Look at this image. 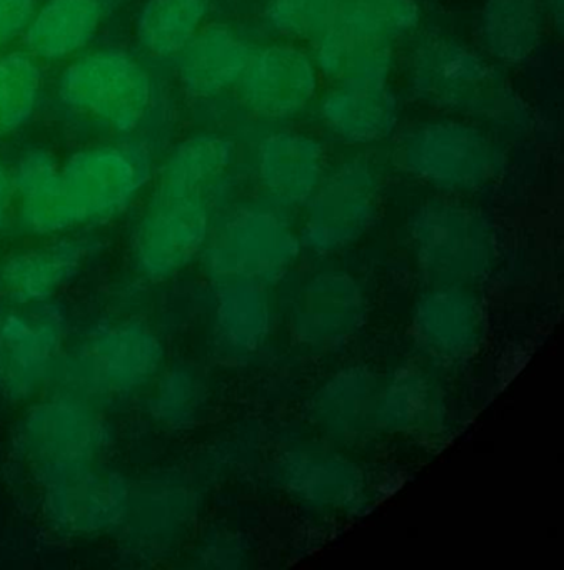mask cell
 <instances>
[{
    "instance_id": "obj_11",
    "label": "cell",
    "mask_w": 564,
    "mask_h": 570,
    "mask_svg": "<svg viewBox=\"0 0 564 570\" xmlns=\"http://www.w3.org/2000/svg\"><path fill=\"white\" fill-rule=\"evenodd\" d=\"M236 91L257 118L293 122L316 106L323 76L306 46L270 42L256 49Z\"/></svg>"
},
{
    "instance_id": "obj_20",
    "label": "cell",
    "mask_w": 564,
    "mask_h": 570,
    "mask_svg": "<svg viewBox=\"0 0 564 570\" xmlns=\"http://www.w3.org/2000/svg\"><path fill=\"white\" fill-rule=\"evenodd\" d=\"M256 46L237 29L204 26L176 56L177 78L189 95L212 98L236 89Z\"/></svg>"
},
{
    "instance_id": "obj_6",
    "label": "cell",
    "mask_w": 564,
    "mask_h": 570,
    "mask_svg": "<svg viewBox=\"0 0 564 570\" xmlns=\"http://www.w3.org/2000/svg\"><path fill=\"white\" fill-rule=\"evenodd\" d=\"M210 236L204 191L157 181L130 238V262L142 278L164 282L202 255Z\"/></svg>"
},
{
    "instance_id": "obj_14",
    "label": "cell",
    "mask_w": 564,
    "mask_h": 570,
    "mask_svg": "<svg viewBox=\"0 0 564 570\" xmlns=\"http://www.w3.org/2000/svg\"><path fill=\"white\" fill-rule=\"evenodd\" d=\"M366 320L367 298L359 279L343 269H323L300 288L290 333L306 348L330 352L349 343Z\"/></svg>"
},
{
    "instance_id": "obj_31",
    "label": "cell",
    "mask_w": 564,
    "mask_h": 570,
    "mask_svg": "<svg viewBox=\"0 0 564 570\" xmlns=\"http://www.w3.org/2000/svg\"><path fill=\"white\" fill-rule=\"evenodd\" d=\"M42 71L29 52L0 56V138L19 131L39 105Z\"/></svg>"
},
{
    "instance_id": "obj_13",
    "label": "cell",
    "mask_w": 564,
    "mask_h": 570,
    "mask_svg": "<svg viewBox=\"0 0 564 570\" xmlns=\"http://www.w3.org/2000/svg\"><path fill=\"white\" fill-rule=\"evenodd\" d=\"M43 503L57 529L72 535L106 532L126 520L130 507L127 480L100 460L73 463L42 473Z\"/></svg>"
},
{
    "instance_id": "obj_2",
    "label": "cell",
    "mask_w": 564,
    "mask_h": 570,
    "mask_svg": "<svg viewBox=\"0 0 564 570\" xmlns=\"http://www.w3.org/2000/svg\"><path fill=\"white\" fill-rule=\"evenodd\" d=\"M394 138L397 168L444 196L483 191L506 168L499 138L469 119L433 116L399 128Z\"/></svg>"
},
{
    "instance_id": "obj_30",
    "label": "cell",
    "mask_w": 564,
    "mask_h": 570,
    "mask_svg": "<svg viewBox=\"0 0 564 570\" xmlns=\"http://www.w3.org/2000/svg\"><path fill=\"white\" fill-rule=\"evenodd\" d=\"M236 156V145L222 136H194L170 155L159 181L187 191H204L212 179L232 166Z\"/></svg>"
},
{
    "instance_id": "obj_10",
    "label": "cell",
    "mask_w": 564,
    "mask_h": 570,
    "mask_svg": "<svg viewBox=\"0 0 564 570\" xmlns=\"http://www.w3.org/2000/svg\"><path fill=\"white\" fill-rule=\"evenodd\" d=\"M152 176V158L140 145L82 149L60 166V183L73 226L122 213Z\"/></svg>"
},
{
    "instance_id": "obj_16",
    "label": "cell",
    "mask_w": 564,
    "mask_h": 570,
    "mask_svg": "<svg viewBox=\"0 0 564 570\" xmlns=\"http://www.w3.org/2000/svg\"><path fill=\"white\" fill-rule=\"evenodd\" d=\"M410 333L431 362L461 365L483 342V303L473 286L433 285L414 305Z\"/></svg>"
},
{
    "instance_id": "obj_18",
    "label": "cell",
    "mask_w": 564,
    "mask_h": 570,
    "mask_svg": "<svg viewBox=\"0 0 564 570\" xmlns=\"http://www.w3.org/2000/svg\"><path fill=\"white\" fill-rule=\"evenodd\" d=\"M329 169L326 142L304 129L269 132L256 149V175L267 198L279 208H300Z\"/></svg>"
},
{
    "instance_id": "obj_1",
    "label": "cell",
    "mask_w": 564,
    "mask_h": 570,
    "mask_svg": "<svg viewBox=\"0 0 564 570\" xmlns=\"http://www.w3.org/2000/svg\"><path fill=\"white\" fill-rule=\"evenodd\" d=\"M499 69L477 46L441 32L417 39L404 65L414 101L491 132L520 135L527 125V109L509 91Z\"/></svg>"
},
{
    "instance_id": "obj_22",
    "label": "cell",
    "mask_w": 564,
    "mask_h": 570,
    "mask_svg": "<svg viewBox=\"0 0 564 570\" xmlns=\"http://www.w3.org/2000/svg\"><path fill=\"white\" fill-rule=\"evenodd\" d=\"M89 256V243L80 238L23 249L0 265V293L17 302H49L80 275Z\"/></svg>"
},
{
    "instance_id": "obj_34",
    "label": "cell",
    "mask_w": 564,
    "mask_h": 570,
    "mask_svg": "<svg viewBox=\"0 0 564 570\" xmlns=\"http://www.w3.org/2000/svg\"><path fill=\"white\" fill-rule=\"evenodd\" d=\"M37 11V0H0V49L23 36Z\"/></svg>"
},
{
    "instance_id": "obj_36",
    "label": "cell",
    "mask_w": 564,
    "mask_h": 570,
    "mask_svg": "<svg viewBox=\"0 0 564 570\" xmlns=\"http://www.w3.org/2000/svg\"><path fill=\"white\" fill-rule=\"evenodd\" d=\"M543 6L550 26L561 35L564 24V0H543Z\"/></svg>"
},
{
    "instance_id": "obj_7",
    "label": "cell",
    "mask_w": 564,
    "mask_h": 570,
    "mask_svg": "<svg viewBox=\"0 0 564 570\" xmlns=\"http://www.w3.org/2000/svg\"><path fill=\"white\" fill-rule=\"evenodd\" d=\"M303 243L289 219L266 206L237 209L204 248L207 272L217 282L247 279L274 285L299 258Z\"/></svg>"
},
{
    "instance_id": "obj_3",
    "label": "cell",
    "mask_w": 564,
    "mask_h": 570,
    "mask_svg": "<svg viewBox=\"0 0 564 570\" xmlns=\"http://www.w3.org/2000/svg\"><path fill=\"white\" fill-rule=\"evenodd\" d=\"M164 360L162 342L149 326L102 323L63 350L56 375L62 376L69 393L93 405L137 395L160 375Z\"/></svg>"
},
{
    "instance_id": "obj_27",
    "label": "cell",
    "mask_w": 564,
    "mask_h": 570,
    "mask_svg": "<svg viewBox=\"0 0 564 570\" xmlns=\"http://www.w3.org/2000/svg\"><path fill=\"white\" fill-rule=\"evenodd\" d=\"M397 46L347 35L333 24L307 48L323 81L390 82L397 68Z\"/></svg>"
},
{
    "instance_id": "obj_26",
    "label": "cell",
    "mask_w": 564,
    "mask_h": 570,
    "mask_svg": "<svg viewBox=\"0 0 564 570\" xmlns=\"http://www.w3.org/2000/svg\"><path fill=\"white\" fill-rule=\"evenodd\" d=\"M20 199V222L27 232L53 236L76 228L60 183V166L47 151L27 153L12 175Z\"/></svg>"
},
{
    "instance_id": "obj_15",
    "label": "cell",
    "mask_w": 564,
    "mask_h": 570,
    "mask_svg": "<svg viewBox=\"0 0 564 570\" xmlns=\"http://www.w3.org/2000/svg\"><path fill=\"white\" fill-rule=\"evenodd\" d=\"M270 479L294 502L317 512H349L363 503L366 479L356 462L323 445H294L270 465Z\"/></svg>"
},
{
    "instance_id": "obj_25",
    "label": "cell",
    "mask_w": 564,
    "mask_h": 570,
    "mask_svg": "<svg viewBox=\"0 0 564 570\" xmlns=\"http://www.w3.org/2000/svg\"><path fill=\"white\" fill-rule=\"evenodd\" d=\"M274 308L267 286L247 279L217 282L214 330L229 355L249 356L273 332Z\"/></svg>"
},
{
    "instance_id": "obj_21",
    "label": "cell",
    "mask_w": 564,
    "mask_h": 570,
    "mask_svg": "<svg viewBox=\"0 0 564 570\" xmlns=\"http://www.w3.org/2000/svg\"><path fill=\"white\" fill-rule=\"evenodd\" d=\"M446 395L437 380L416 365H403L380 380L376 400L379 432L426 436L446 423Z\"/></svg>"
},
{
    "instance_id": "obj_24",
    "label": "cell",
    "mask_w": 564,
    "mask_h": 570,
    "mask_svg": "<svg viewBox=\"0 0 564 570\" xmlns=\"http://www.w3.org/2000/svg\"><path fill=\"white\" fill-rule=\"evenodd\" d=\"M547 26L543 0H483L476 45L501 68L523 65L543 45Z\"/></svg>"
},
{
    "instance_id": "obj_29",
    "label": "cell",
    "mask_w": 564,
    "mask_h": 570,
    "mask_svg": "<svg viewBox=\"0 0 564 570\" xmlns=\"http://www.w3.org/2000/svg\"><path fill=\"white\" fill-rule=\"evenodd\" d=\"M334 26L347 35L397 46L423 22L417 0H333Z\"/></svg>"
},
{
    "instance_id": "obj_9",
    "label": "cell",
    "mask_w": 564,
    "mask_h": 570,
    "mask_svg": "<svg viewBox=\"0 0 564 570\" xmlns=\"http://www.w3.org/2000/svg\"><path fill=\"white\" fill-rule=\"evenodd\" d=\"M57 95L67 108L129 132L152 106L149 72L122 51L92 52L69 66L60 76Z\"/></svg>"
},
{
    "instance_id": "obj_5",
    "label": "cell",
    "mask_w": 564,
    "mask_h": 570,
    "mask_svg": "<svg viewBox=\"0 0 564 570\" xmlns=\"http://www.w3.org/2000/svg\"><path fill=\"white\" fill-rule=\"evenodd\" d=\"M384 175L379 163L357 149L327 169L304 205L303 248L317 255L343 252L370 232L379 218Z\"/></svg>"
},
{
    "instance_id": "obj_33",
    "label": "cell",
    "mask_w": 564,
    "mask_h": 570,
    "mask_svg": "<svg viewBox=\"0 0 564 570\" xmlns=\"http://www.w3.org/2000/svg\"><path fill=\"white\" fill-rule=\"evenodd\" d=\"M207 402L206 380L194 366H174L164 372L156 395L154 413L170 426H187L202 415Z\"/></svg>"
},
{
    "instance_id": "obj_23",
    "label": "cell",
    "mask_w": 564,
    "mask_h": 570,
    "mask_svg": "<svg viewBox=\"0 0 564 570\" xmlns=\"http://www.w3.org/2000/svg\"><path fill=\"white\" fill-rule=\"evenodd\" d=\"M126 0H47L23 32L26 51L57 61L82 51Z\"/></svg>"
},
{
    "instance_id": "obj_8",
    "label": "cell",
    "mask_w": 564,
    "mask_h": 570,
    "mask_svg": "<svg viewBox=\"0 0 564 570\" xmlns=\"http://www.w3.org/2000/svg\"><path fill=\"white\" fill-rule=\"evenodd\" d=\"M67 318L57 302H0V399L26 402L56 375Z\"/></svg>"
},
{
    "instance_id": "obj_35",
    "label": "cell",
    "mask_w": 564,
    "mask_h": 570,
    "mask_svg": "<svg viewBox=\"0 0 564 570\" xmlns=\"http://www.w3.org/2000/svg\"><path fill=\"white\" fill-rule=\"evenodd\" d=\"M13 193H16V189H13L12 175H9L7 169L0 165V232L6 228L7 222H9Z\"/></svg>"
},
{
    "instance_id": "obj_32",
    "label": "cell",
    "mask_w": 564,
    "mask_h": 570,
    "mask_svg": "<svg viewBox=\"0 0 564 570\" xmlns=\"http://www.w3.org/2000/svg\"><path fill=\"white\" fill-rule=\"evenodd\" d=\"M263 28L280 41L309 48L333 28V0H266L260 11Z\"/></svg>"
},
{
    "instance_id": "obj_4",
    "label": "cell",
    "mask_w": 564,
    "mask_h": 570,
    "mask_svg": "<svg viewBox=\"0 0 564 570\" xmlns=\"http://www.w3.org/2000/svg\"><path fill=\"white\" fill-rule=\"evenodd\" d=\"M407 239L417 268L431 285L474 286L496 265L493 222L451 196L424 202L407 222Z\"/></svg>"
},
{
    "instance_id": "obj_19",
    "label": "cell",
    "mask_w": 564,
    "mask_h": 570,
    "mask_svg": "<svg viewBox=\"0 0 564 570\" xmlns=\"http://www.w3.org/2000/svg\"><path fill=\"white\" fill-rule=\"evenodd\" d=\"M379 376L369 366L350 365L330 375L310 399L309 415L320 433L339 443L357 445L379 433L376 400Z\"/></svg>"
},
{
    "instance_id": "obj_12",
    "label": "cell",
    "mask_w": 564,
    "mask_h": 570,
    "mask_svg": "<svg viewBox=\"0 0 564 570\" xmlns=\"http://www.w3.org/2000/svg\"><path fill=\"white\" fill-rule=\"evenodd\" d=\"M20 450L42 473L100 460L109 430L96 406L67 393L30 409L19 426Z\"/></svg>"
},
{
    "instance_id": "obj_17",
    "label": "cell",
    "mask_w": 564,
    "mask_h": 570,
    "mask_svg": "<svg viewBox=\"0 0 564 570\" xmlns=\"http://www.w3.org/2000/svg\"><path fill=\"white\" fill-rule=\"evenodd\" d=\"M314 111L327 136L354 149L393 139L403 116L390 82H333L320 91Z\"/></svg>"
},
{
    "instance_id": "obj_28",
    "label": "cell",
    "mask_w": 564,
    "mask_h": 570,
    "mask_svg": "<svg viewBox=\"0 0 564 570\" xmlns=\"http://www.w3.org/2000/svg\"><path fill=\"white\" fill-rule=\"evenodd\" d=\"M212 0H147L136 22L137 41L156 58L177 52L206 26Z\"/></svg>"
}]
</instances>
